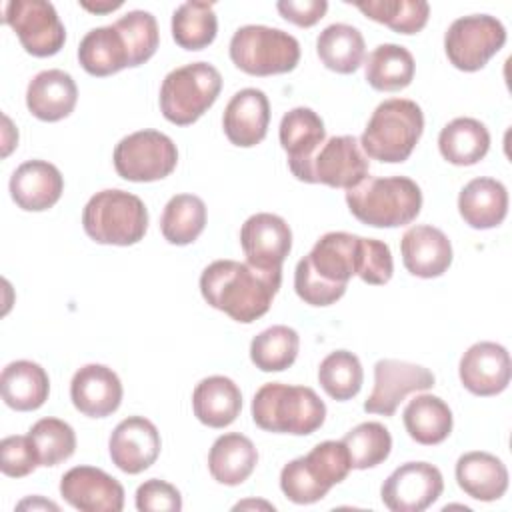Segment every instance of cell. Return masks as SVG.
I'll return each instance as SVG.
<instances>
[{
    "label": "cell",
    "mask_w": 512,
    "mask_h": 512,
    "mask_svg": "<svg viewBox=\"0 0 512 512\" xmlns=\"http://www.w3.org/2000/svg\"><path fill=\"white\" fill-rule=\"evenodd\" d=\"M62 498L80 512H120L124 508L122 484L94 466H74L60 480Z\"/></svg>",
    "instance_id": "obj_17"
},
{
    "label": "cell",
    "mask_w": 512,
    "mask_h": 512,
    "mask_svg": "<svg viewBox=\"0 0 512 512\" xmlns=\"http://www.w3.org/2000/svg\"><path fill=\"white\" fill-rule=\"evenodd\" d=\"M298 348V332L290 326L276 324L254 336L250 342V360L262 372H282L294 364Z\"/></svg>",
    "instance_id": "obj_38"
},
{
    "label": "cell",
    "mask_w": 512,
    "mask_h": 512,
    "mask_svg": "<svg viewBox=\"0 0 512 512\" xmlns=\"http://www.w3.org/2000/svg\"><path fill=\"white\" fill-rule=\"evenodd\" d=\"M506 44L504 24L490 14L456 18L444 34V50L450 64L462 72H476Z\"/></svg>",
    "instance_id": "obj_10"
},
{
    "label": "cell",
    "mask_w": 512,
    "mask_h": 512,
    "mask_svg": "<svg viewBox=\"0 0 512 512\" xmlns=\"http://www.w3.org/2000/svg\"><path fill=\"white\" fill-rule=\"evenodd\" d=\"M400 252L404 268L418 278H438L452 264L448 236L428 224L410 226L400 240Z\"/></svg>",
    "instance_id": "obj_22"
},
{
    "label": "cell",
    "mask_w": 512,
    "mask_h": 512,
    "mask_svg": "<svg viewBox=\"0 0 512 512\" xmlns=\"http://www.w3.org/2000/svg\"><path fill=\"white\" fill-rule=\"evenodd\" d=\"M316 52L328 70L338 74H352L364 60L366 44L358 28L338 22L326 26L318 34Z\"/></svg>",
    "instance_id": "obj_35"
},
{
    "label": "cell",
    "mask_w": 512,
    "mask_h": 512,
    "mask_svg": "<svg viewBox=\"0 0 512 512\" xmlns=\"http://www.w3.org/2000/svg\"><path fill=\"white\" fill-rule=\"evenodd\" d=\"M276 8L284 20L300 28H310L324 18L328 10V2L326 0H280Z\"/></svg>",
    "instance_id": "obj_47"
},
{
    "label": "cell",
    "mask_w": 512,
    "mask_h": 512,
    "mask_svg": "<svg viewBox=\"0 0 512 512\" xmlns=\"http://www.w3.org/2000/svg\"><path fill=\"white\" fill-rule=\"evenodd\" d=\"M178 150L170 136L158 130H138L114 148V168L130 182H156L174 172Z\"/></svg>",
    "instance_id": "obj_11"
},
{
    "label": "cell",
    "mask_w": 512,
    "mask_h": 512,
    "mask_svg": "<svg viewBox=\"0 0 512 512\" xmlns=\"http://www.w3.org/2000/svg\"><path fill=\"white\" fill-rule=\"evenodd\" d=\"M434 382V374L420 364L392 358L378 360L374 364V388L364 402V410L368 414L394 416L408 394L428 390Z\"/></svg>",
    "instance_id": "obj_15"
},
{
    "label": "cell",
    "mask_w": 512,
    "mask_h": 512,
    "mask_svg": "<svg viewBox=\"0 0 512 512\" xmlns=\"http://www.w3.org/2000/svg\"><path fill=\"white\" fill-rule=\"evenodd\" d=\"M278 136L288 154V168L298 178L318 148L326 142V128L312 108L298 106L282 116Z\"/></svg>",
    "instance_id": "obj_24"
},
{
    "label": "cell",
    "mask_w": 512,
    "mask_h": 512,
    "mask_svg": "<svg viewBox=\"0 0 512 512\" xmlns=\"http://www.w3.org/2000/svg\"><path fill=\"white\" fill-rule=\"evenodd\" d=\"M368 170V156L362 152L358 138L346 134L328 138L306 164L298 180L350 190L368 176Z\"/></svg>",
    "instance_id": "obj_13"
},
{
    "label": "cell",
    "mask_w": 512,
    "mask_h": 512,
    "mask_svg": "<svg viewBox=\"0 0 512 512\" xmlns=\"http://www.w3.org/2000/svg\"><path fill=\"white\" fill-rule=\"evenodd\" d=\"M78 102L74 78L58 68L38 72L26 88V106L42 122H58L72 114Z\"/></svg>",
    "instance_id": "obj_25"
},
{
    "label": "cell",
    "mask_w": 512,
    "mask_h": 512,
    "mask_svg": "<svg viewBox=\"0 0 512 512\" xmlns=\"http://www.w3.org/2000/svg\"><path fill=\"white\" fill-rule=\"evenodd\" d=\"M192 410L204 426H230L242 410V392L228 376H208L192 392Z\"/></svg>",
    "instance_id": "obj_28"
},
{
    "label": "cell",
    "mask_w": 512,
    "mask_h": 512,
    "mask_svg": "<svg viewBox=\"0 0 512 512\" xmlns=\"http://www.w3.org/2000/svg\"><path fill=\"white\" fill-rule=\"evenodd\" d=\"M70 398L74 408L90 418H106L120 408L122 382L104 364H86L72 376Z\"/></svg>",
    "instance_id": "obj_20"
},
{
    "label": "cell",
    "mask_w": 512,
    "mask_h": 512,
    "mask_svg": "<svg viewBox=\"0 0 512 512\" xmlns=\"http://www.w3.org/2000/svg\"><path fill=\"white\" fill-rule=\"evenodd\" d=\"M456 482L474 500L494 502L508 490V470L490 452H466L456 462Z\"/></svg>",
    "instance_id": "obj_27"
},
{
    "label": "cell",
    "mask_w": 512,
    "mask_h": 512,
    "mask_svg": "<svg viewBox=\"0 0 512 512\" xmlns=\"http://www.w3.org/2000/svg\"><path fill=\"white\" fill-rule=\"evenodd\" d=\"M352 216L374 228L406 226L420 214L422 190L408 176H366L358 186L346 190Z\"/></svg>",
    "instance_id": "obj_3"
},
{
    "label": "cell",
    "mask_w": 512,
    "mask_h": 512,
    "mask_svg": "<svg viewBox=\"0 0 512 512\" xmlns=\"http://www.w3.org/2000/svg\"><path fill=\"white\" fill-rule=\"evenodd\" d=\"M360 238L348 232L324 234L294 270V290L310 306H330L340 300L358 272Z\"/></svg>",
    "instance_id": "obj_2"
},
{
    "label": "cell",
    "mask_w": 512,
    "mask_h": 512,
    "mask_svg": "<svg viewBox=\"0 0 512 512\" xmlns=\"http://www.w3.org/2000/svg\"><path fill=\"white\" fill-rule=\"evenodd\" d=\"M206 226V204L194 194L172 196L162 212V236L174 246L192 244Z\"/></svg>",
    "instance_id": "obj_36"
},
{
    "label": "cell",
    "mask_w": 512,
    "mask_h": 512,
    "mask_svg": "<svg viewBox=\"0 0 512 512\" xmlns=\"http://www.w3.org/2000/svg\"><path fill=\"white\" fill-rule=\"evenodd\" d=\"M34 442L40 466H56L68 460L76 450L74 428L60 418H42L28 430Z\"/></svg>",
    "instance_id": "obj_43"
},
{
    "label": "cell",
    "mask_w": 512,
    "mask_h": 512,
    "mask_svg": "<svg viewBox=\"0 0 512 512\" xmlns=\"http://www.w3.org/2000/svg\"><path fill=\"white\" fill-rule=\"evenodd\" d=\"M230 60L250 76H272L292 72L300 60L298 40L262 24H248L234 32L230 40Z\"/></svg>",
    "instance_id": "obj_9"
},
{
    "label": "cell",
    "mask_w": 512,
    "mask_h": 512,
    "mask_svg": "<svg viewBox=\"0 0 512 512\" xmlns=\"http://www.w3.org/2000/svg\"><path fill=\"white\" fill-rule=\"evenodd\" d=\"M326 418V404L308 386L268 382L252 398V420L258 428L278 434L308 436Z\"/></svg>",
    "instance_id": "obj_4"
},
{
    "label": "cell",
    "mask_w": 512,
    "mask_h": 512,
    "mask_svg": "<svg viewBox=\"0 0 512 512\" xmlns=\"http://www.w3.org/2000/svg\"><path fill=\"white\" fill-rule=\"evenodd\" d=\"M438 148L442 158L450 164L472 166L488 154L490 132L476 118H454L440 130Z\"/></svg>",
    "instance_id": "obj_32"
},
{
    "label": "cell",
    "mask_w": 512,
    "mask_h": 512,
    "mask_svg": "<svg viewBox=\"0 0 512 512\" xmlns=\"http://www.w3.org/2000/svg\"><path fill=\"white\" fill-rule=\"evenodd\" d=\"M78 62L90 76L98 78L130 68L126 42L114 24L86 32L78 46Z\"/></svg>",
    "instance_id": "obj_31"
},
{
    "label": "cell",
    "mask_w": 512,
    "mask_h": 512,
    "mask_svg": "<svg viewBox=\"0 0 512 512\" xmlns=\"http://www.w3.org/2000/svg\"><path fill=\"white\" fill-rule=\"evenodd\" d=\"M2 400L18 412L38 410L50 392V378L46 370L32 360L10 362L0 376Z\"/></svg>",
    "instance_id": "obj_30"
},
{
    "label": "cell",
    "mask_w": 512,
    "mask_h": 512,
    "mask_svg": "<svg viewBox=\"0 0 512 512\" xmlns=\"http://www.w3.org/2000/svg\"><path fill=\"white\" fill-rule=\"evenodd\" d=\"M64 192L60 170L46 160H26L10 176V196L26 212L52 208Z\"/></svg>",
    "instance_id": "obj_23"
},
{
    "label": "cell",
    "mask_w": 512,
    "mask_h": 512,
    "mask_svg": "<svg viewBox=\"0 0 512 512\" xmlns=\"http://www.w3.org/2000/svg\"><path fill=\"white\" fill-rule=\"evenodd\" d=\"M282 284V268L262 270L248 262L214 260L202 270V298L232 320L250 324L270 310Z\"/></svg>",
    "instance_id": "obj_1"
},
{
    "label": "cell",
    "mask_w": 512,
    "mask_h": 512,
    "mask_svg": "<svg viewBox=\"0 0 512 512\" xmlns=\"http://www.w3.org/2000/svg\"><path fill=\"white\" fill-rule=\"evenodd\" d=\"M80 6L82 8H86V10H90V12H112V10H116V8H120L122 6V2H106V4H88V2H80Z\"/></svg>",
    "instance_id": "obj_48"
},
{
    "label": "cell",
    "mask_w": 512,
    "mask_h": 512,
    "mask_svg": "<svg viewBox=\"0 0 512 512\" xmlns=\"http://www.w3.org/2000/svg\"><path fill=\"white\" fill-rule=\"evenodd\" d=\"M444 490L442 472L428 462H406L382 484L380 498L392 512H422L432 506Z\"/></svg>",
    "instance_id": "obj_14"
},
{
    "label": "cell",
    "mask_w": 512,
    "mask_h": 512,
    "mask_svg": "<svg viewBox=\"0 0 512 512\" xmlns=\"http://www.w3.org/2000/svg\"><path fill=\"white\" fill-rule=\"evenodd\" d=\"M422 130V108L408 98H390L376 106L358 142L368 158L398 164L408 160Z\"/></svg>",
    "instance_id": "obj_5"
},
{
    "label": "cell",
    "mask_w": 512,
    "mask_h": 512,
    "mask_svg": "<svg viewBox=\"0 0 512 512\" xmlns=\"http://www.w3.org/2000/svg\"><path fill=\"white\" fill-rule=\"evenodd\" d=\"M352 470L342 440L316 444L306 456L290 460L280 472V490L294 504L322 500L334 484H340Z\"/></svg>",
    "instance_id": "obj_6"
},
{
    "label": "cell",
    "mask_w": 512,
    "mask_h": 512,
    "mask_svg": "<svg viewBox=\"0 0 512 512\" xmlns=\"http://www.w3.org/2000/svg\"><path fill=\"white\" fill-rule=\"evenodd\" d=\"M50 508V510H58V506L54 504V502H46V500H42V498H30V500H22L20 504H18V508Z\"/></svg>",
    "instance_id": "obj_49"
},
{
    "label": "cell",
    "mask_w": 512,
    "mask_h": 512,
    "mask_svg": "<svg viewBox=\"0 0 512 512\" xmlns=\"http://www.w3.org/2000/svg\"><path fill=\"white\" fill-rule=\"evenodd\" d=\"M458 212L470 228H496L508 214V190L500 180L474 178L460 190Z\"/></svg>",
    "instance_id": "obj_26"
},
{
    "label": "cell",
    "mask_w": 512,
    "mask_h": 512,
    "mask_svg": "<svg viewBox=\"0 0 512 512\" xmlns=\"http://www.w3.org/2000/svg\"><path fill=\"white\" fill-rule=\"evenodd\" d=\"M318 382L322 390L338 402L354 398L364 382V370L358 356L348 350L330 352L320 362Z\"/></svg>",
    "instance_id": "obj_40"
},
{
    "label": "cell",
    "mask_w": 512,
    "mask_h": 512,
    "mask_svg": "<svg viewBox=\"0 0 512 512\" xmlns=\"http://www.w3.org/2000/svg\"><path fill=\"white\" fill-rule=\"evenodd\" d=\"M2 20L16 32L22 48L36 58L58 54L66 42L64 24L46 0H10Z\"/></svg>",
    "instance_id": "obj_12"
},
{
    "label": "cell",
    "mask_w": 512,
    "mask_h": 512,
    "mask_svg": "<svg viewBox=\"0 0 512 512\" xmlns=\"http://www.w3.org/2000/svg\"><path fill=\"white\" fill-rule=\"evenodd\" d=\"M256 464L258 450L254 442L240 432L218 436L208 452V470L212 478L224 486H238L248 480Z\"/></svg>",
    "instance_id": "obj_29"
},
{
    "label": "cell",
    "mask_w": 512,
    "mask_h": 512,
    "mask_svg": "<svg viewBox=\"0 0 512 512\" xmlns=\"http://www.w3.org/2000/svg\"><path fill=\"white\" fill-rule=\"evenodd\" d=\"M354 6L370 20L398 34L420 32L430 16V6L424 0H366L354 2Z\"/></svg>",
    "instance_id": "obj_39"
},
{
    "label": "cell",
    "mask_w": 512,
    "mask_h": 512,
    "mask_svg": "<svg viewBox=\"0 0 512 512\" xmlns=\"http://www.w3.org/2000/svg\"><path fill=\"white\" fill-rule=\"evenodd\" d=\"M114 28L122 34L126 42L130 68L148 62L156 54L160 32H158V22L150 12L132 10L122 18H118L114 22Z\"/></svg>",
    "instance_id": "obj_42"
},
{
    "label": "cell",
    "mask_w": 512,
    "mask_h": 512,
    "mask_svg": "<svg viewBox=\"0 0 512 512\" xmlns=\"http://www.w3.org/2000/svg\"><path fill=\"white\" fill-rule=\"evenodd\" d=\"M350 464L356 470H366L382 464L392 450V436L380 422H362L342 438Z\"/></svg>",
    "instance_id": "obj_41"
},
{
    "label": "cell",
    "mask_w": 512,
    "mask_h": 512,
    "mask_svg": "<svg viewBox=\"0 0 512 512\" xmlns=\"http://www.w3.org/2000/svg\"><path fill=\"white\" fill-rule=\"evenodd\" d=\"M270 124V102L258 88L238 90L226 104L222 128L226 138L240 148H252L266 138Z\"/></svg>",
    "instance_id": "obj_21"
},
{
    "label": "cell",
    "mask_w": 512,
    "mask_h": 512,
    "mask_svg": "<svg viewBox=\"0 0 512 512\" xmlns=\"http://www.w3.org/2000/svg\"><path fill=\"white\" fill-rule=\"evenodd\" d=\"M394 274L392 252L386 242L376 238H360V260L356 276L372 286H382L390 282Z\"/></svg>",
    "instance_id": "obj_44"
},
{
    "label": "cell",
    "mask_w": 512,
    "mask_h": 512,
    "mask_svg": "<svg viewBox=\"0 0 512 512\" xmlns=\"http://www.w3.org/2000/svg\"><path fill=\"white\" fill-rule=\"evenodd\" d=\"M218 32V18L210 2H184L172 14V38L184 50L210 46Z\"/></svg>",
    "instance_id": "obj_37"
},
{
    "label": "cell",
    "mask_w": 512,
    "mask_h": 512,
    "mask_svg": "<svg viewBox=\"0 0 512 512\" xmlns=\"http://www.w3.org/2000/svg\"><path fill=\"white\" fill-rule=\"evenodd\" d=\"M40 466L34 442L30 436H6L0 442V470L10 478H24Z\"/></svg>",
    "instance_id": "obj_45"
},
{
    "label": "cell",
    "mask_w": 512,
    "mask_h": 512,
    "mask_svg": "<svg viewBox=\"0 0 512 512\" xmlns=\"http://www.w3.org/2000/svg\"><path fill=\"white\" fill-rule=\"evenodd\" d=\"M414 56L400 44L376 46L364 62V78L378 92H396L414 78Z\"/></svg>",
    "instance_id": "obj_34"
},
{
    "label": "cell",
    "mask_w": 512,
    "mask_h": 512,
    "mask_svg": "<svg viewBox=\"0 0 512 512\" xmlns=\"http://www.w3.org/2000/svg\"><path fill=\"white\" fill-rule=\"evenodd\" d=\"M82 226L98 244L132 246L148 230V210L136 194L108 188L96 192L86 202Z\"/></svg>",
    "instance_id": "obj_7"
},
{
    "label": "cell",
    "mask_w": 512,
    "mask_h": 512,
    "mask_svg": "<svg viewBox=\"0 0 512 512\" xmlns=\"http://www.w3.org/2000/svg\"><path fill=\"white\" fill-rule=\"evenodd\" d=\"M158 428L144 416L124 418L110 434L108 450L112 464L126 474H140L160 456Z\"/></svg>",
    "instance_id": "obj_19"
},
{
    "label": "cell",
    "mask_w": 512,
    "mask_h": 512,
    "mask_svg": "<svg viewBox=\"0 0 512 512\" xmlns=\"http://www.w3.org/2000/svg\"><path fill=\"white\" fill-rule=\"evenodd\" d=\"M240 246L248 264L262 270H276L282 268V262L292 250V230L282 216L258 212L242 224Z\"/></svg>",
    "instance_id": "obj_16"
},
{
    "label": "cell",
    "mask_w": 512,
    "mask_h": 512,
    "mask_svg": "<svg viewBox=\"0 0 512 512\" xmlns=\"http://www.w3.org/2000/svg\"><path fill=\"white\" fill-rule=\"evenodd\" d=\"M136 508L140 512H178L182 510V496L170 482L150 478L136 490Z\"/></svg>",
    "instance_id": "obj_46"
},
{
    "label": "cell",
    "mask_w": 512,
    "mask_h": 512,
    "mask_svg": "<svg viewBox=\"0 0 512 512\" xmlns=\"http://www.w3.org/2000/svg\"><path fill=\"white\" fill-rule=\"evenodd\" d=\"M402 420L408 436L422 446L440 444L452 432V410L434 394H420L410 400Z\"/></svg>",
    "instance_id": "obj_33"
},
{
    "label": "cell",
    "mask_w": 512,
    "mask_h": 512,
    "mask_svg": "<svg viewBox=\"0 0 512 512\" xmlns=\"http://www.w3.org/2000/svg\"><path fill=\"white\" fill-rule=\"evenodd\" d=\"M222 76L208 62H192L166 74L160 86V110L176 126L194 124L218 98Z\"/></svg>",
    "instance_id": "obj_8"
},
{
    "label": "cell",
    "mask_w": 512,
    "mask_h": 512,
    "mask_svg": "<svg viewBox=\"0 0 512 512\" xmlns=\"http://www.w3.org/2000/svg\"><path fill=\"white\" fill-rule=\"evenodd\" d=\"M458 374L462 386L474 396H496L510 384V354L502 344L476 342L462 354Z\"/></svg>",
    "instance_id": "obj_18"
}]
</instances>
